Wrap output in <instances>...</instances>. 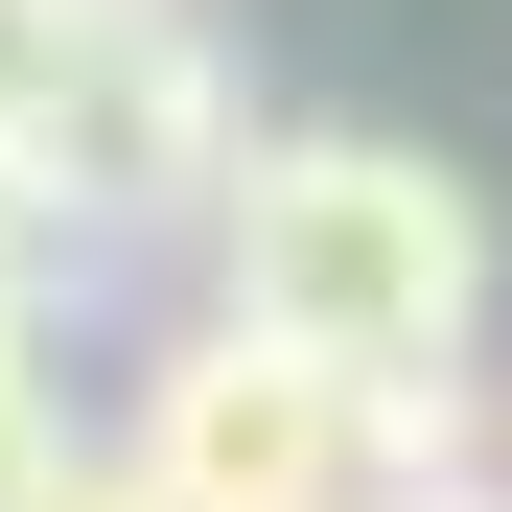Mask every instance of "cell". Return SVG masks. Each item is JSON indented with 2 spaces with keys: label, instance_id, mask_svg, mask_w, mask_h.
<instances>
[{
  "label": "cell",
  "instance_id": "cell-1",
  "mask_svg": "<svg viewBox=\"0 0 512 512\" xmlns=\"http://www.w3.org/2000/svg\"><path fill=\"white\" fill-rule=\"evenodd\" d=\"M210 303L303 326L326 373H466L489 350V187L373 117H256L233 210H210Z\"/></svg>",
  "mask_w": 512,
  "mask_h": 512
},
{
  "label": "cell",
  "instance_id": "cell-2",
  "mask_svg": "<svg viewBox=\"0 0 512 512\" xmlns=\"http://www.w3.org/2000/svg\"><path fill=\"white\" fill-rule=\"evenodd\" d=\"M117 443L187 489V512H373V373H326L303 326L210 303V326L140 350V419H117Z\"/></svg>",
  "mask_w": 512,
  "mask_h": 512
},
{
  "label": "cell",
  "instance_id": "cell-3",
  "mask_svg": "<svg viewBox=\"0 0 512 512\" xmlns=\"http://www.w3.org/2000/svg\"><path fill=\"white\" fill-rule=\"evenodd\" d=\"M24 140L70 163L94 233H187V256H210L233 163H256V94H233V47L187 24V0H94V47H70V94H47Z\"/></svg>",
  "mask_w": 512,
  "mask_h": 512
},
{
  "label": "cell",
  "instance_id": "cell-4",
  "mask_svg": "<svg viewBox=\"0 0 512 512\" xmlns=\"http://www.w3.org/2000/svg\"><path fill=\"white\" fill-rule=\"evenodd\" d=\"M94 256H117V233L70 210V163L0 117V326H70V280H94Z\"/></svg>",
  "mask_w": 512,
  "mask_h": 512
},
{
  "label": "cell",
  "instance_id": "cell-5",
  "mask_svg": "<svg viewBox=\"0 0 512 512\" xmlns=\"http://www.w3.org/2000/svg\"><path fill=\"white\" fill-rule=\"evenodd\" d=\"M70 396H47V326H0V512H70Z\"/></svg>",
  "mask_w": 512,
  "mask_h": 512
},
{
  "label": "cell",
  "instance_id": "cell-6",
  "mask_svg": "<svg viewBox=\"0 0 512 512\" xmlns=\"http://www.w3.org/2000/svg\"><path fill=\"white\" fill-rule=\"evenodd\" d=\"M70 512H187V489H163L140 443H94V466H70Z\"/></svg>",
  "mask_w": 512,
  "mask_h": 512
},
{
  "label": "cell",
  "instance_id": "cell-7",
  "mask_svg": "<svg viewBox=\"0 0 512 512\" xmlns=\"http://www.w3.org/2000/svg\"><path fill=\"white\" fill-rule=\"evenodd\" d=\"M443 512H512V466H489V489H443Z\"/></svg>",
  "mask_w": 512,
  "mask_h": 512
}]
</instances>
